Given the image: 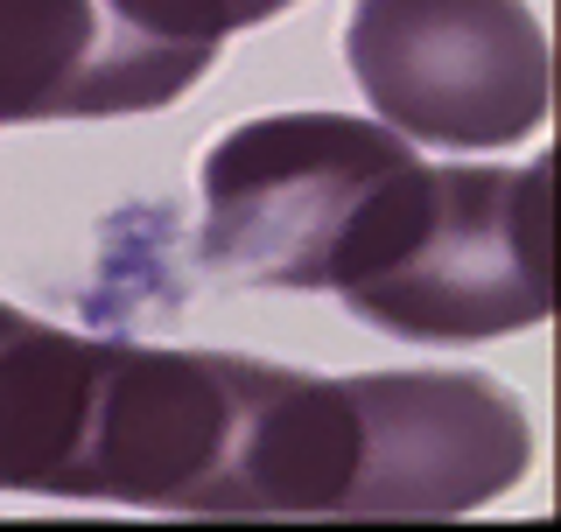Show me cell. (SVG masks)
Here are the masks:
<instances>
[{
  "label": "cell",
  "mask_w": 561,
  "mask_h": 532,
  "mask_svg": "<svg viewBox=\"0 0 561 532\" xmlns=\"http://www.w3.org/2000/svg\"><path fill=\"white\" fill-rule=\"evenodd\" d=\"M414 154L351 113H267L204 154V266L239 288L344 294Z\"/></svg>",
  "instance_id": "1"
},
{
  "label": "cell",
  "mask_w": 561,
  "mask_h": 532,
  "mask_svg": "<svg viewBox=\"0 0 561 532\" xmlns=\"http://www.w3.org/2000/svg\"><path fill=\"white\" fill-rule=\"evenodd\" d=\"M548 210V154H534L526 169L414 162L373 266L344 288V309L408 344H484L534 329L554 301Z\"/></svg>",
  "instance_id": "2"
},
{
  "label": "cell",
  "mask_w": 561,
  "mask_h": 532,
  "mask_svg": "<svg viewBox=\"0 0 561 532\" xmlns=\"http://www.w3.org/2000/svg\"><path fill=\"white\" fill-rule=\"evenodd\" d=\"M344 57L379 127L505 148L548 119V35L526 0H358Z\"/></svg>",
  "instance_id": "3"
},
{
  "label": "cell",
  "mask_w": 561,
  "mask_h": 532,
  "mask_svg": "<svg viewBox=\"0 0 561 532\" xmlns=\"http://www.w3.org/2000/svg\"><path fill=\"white\" fill-rule=\"evenodd\" d=\"M218 49L154 22L148 0H0V127L154 113Z\"/></svg>",
  "instance_id": "4"
},
{
  "label": "cell",
  "mask_w": 561,
  "mask_h": 532,
  "mask_svg": "<svg viewBox=\"0 0 561 532\" xmlns=\"http://www.w3.org/2000/svg\"><path fill=\"white\" fill-rule=\"evenodd\" d=\"M113 336H78L0 301V490L78 498Z\"/></svg>",
  "instance_id": "5"
},
{
  "label": "cell",
  "mask_w": 561,
  "mask_h": 532,
  "mask_svg": "<svg viewBox=\"0 0 561 532\" xmlns=\"http://www.w3.org/2000/svg\"><path fill=\"white\" fill-rule=\"evenodd\" d=\"M280 8H295V0H148L154 22H169L175 35H190V43H204V49H218L232 28L274 22Z\"/></svg>",
  "instance_id": "6"
}]
</instances>
